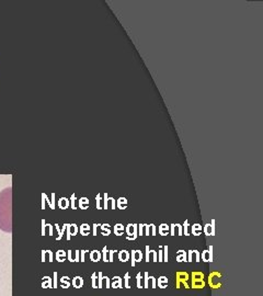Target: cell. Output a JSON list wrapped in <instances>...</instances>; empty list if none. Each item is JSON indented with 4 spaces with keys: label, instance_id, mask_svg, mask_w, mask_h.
<instances>
[{
    "label": "cell",
    "instance_id": "cell-1",
    "mask_svg": "<svg viewBox=\"0 0 263 296\" xmlns=\"http://www.w3.org/2000/svg\"><path fill=\"white\" fill-rule=\"evenodd\" d=\"M11 187L0 192V229L11 233Z\"/></svg>",
    "mask_w": 263,
    "mask_h": 296
},
{
    "label": "cell",
    "instance_id": "cell-2",
    "mask_svg": "<svg viewBox=\"0 0 263 296\" xmlns=\"http://www.w3.org/2000/svg\"><path fill=\"white\" fill-rule=\"evenodd\" d=\"M191 286L193 289H203L206 285L205 282V275L203 272L200 271H194L191 274Z\"/></svg>",
    "mask_w": 263,
    "mask_h": 296
},
{
    "label": "cell",
    "instance_id": "cell-3",
    "mask_svg": "<svg viewBox=\"0 0 263 296\" xmlns=\"http://www.w3.org/2000/svg\"><path fill=\"white\" fill-rule=\"evenodd\" d=\"M190 279V274L185 271H177L175 272V289H180L181 285H184L185 289H190L188 283Z\"/></svg>",
    "mask_w": 263,
    "mask_h": 296
},
{
    "label": "cell",
    "instance_id": "cell-4",
    "mask_svg": "<svg viewBox=\"0 0 263 296\" xmlns=\"http://www.w3.org/2000/svg\"><path fill=\"white\" fill-rule=\"evenodd\" d=\"M220 278H221V273L218 272V271H213V272H211L207 279V282L208 284H210V286L212 287V289H219V287L221 286Z\"/></svg>",
    "mask_w": 263,
    "mask_h": 296
},
{
    "label": "cell",
    "instance_id": "cell-5",
    "mask_svg": "<svg viewBox=\"0 0 263 296\" xmlns=\"http://www.w3.org/2000/svg\"><path fill=\"white\" fill-rule=\"evenodd\" d=\"M126 233H127L128 240H135L137 238V225L136 224H128L126 226Z\"/></svg>",
    "mask_w": 263,
    "mask_h": 296
},
{
    "label": "cell",
    "instance_id": "cell-6",
    "mask_svg": "<svg viewBox=\"0 0 263 296\" xmlns=\"http://www.w3.org/2000/svg\"><path fill=\"white\" fill-rule=\"evenodd\" d=\"M144 257L140 250H132V266H135L137 262H140Z\"/></svg>",
    "mask_w": 263,
    "mask_h": 296
},
{
    "label": "cell",
    "instance_id": "cell-7",
    "mask_svg": "<svg viewBox=\"0 0 263 296\" xmlns=\"http://www.w3.org/2000/svg\"><path fill=\"white\" fill-rule=\"evenodd\" d=\"M202 260L205 262H212L213 261V246H210L207 250H204L202 252Z\"/></svg>",
    "mask_w": 263,
    "mask_h": 296
},
{
    "label": "cell",
    "instance_id": "cell-8",
    "mask_svg": "<svg viewBox=\"0 0 263 296\" xmlns=\"http://www.w3.org/2000/svg\"><path fill=\"white\" fill-rule=\"evenodd\" d=\"M203 231H204V233L207 235V236H214V235H215V220H212L211 224L205 225Z\"/></svg>",
    "mask_w": 263,
    "mask_h": 296
},
{
    "label": "cell",
    "instance_id": "cell-9",
    "mask_svg": "<svg viewBox=\"0 0 263 296\" xmlns=\"http://www.w3.org/2000/svg\"><path fill=\"white\" fill-rule=\"evenodd\" d=\"M90 259L92 260L93 262H98L102 259V255H101V252L98 251V250H93V251L90 252Z\"/></svg>",
    "mask_w": 263,
    "mask_h": 296
},
{
    "label": "cell",
    "instance_id": "cell-10",
    "mask_svg": "<svg viewBox=\"0 0 263 296\" xmlns=\"http://www.w3.org/2000/svg\"><path fill=\"white\" fill-rule=\"evenodd\" d=\"M177 261L178 262H183V261H188V253L184 250L180 249L177 253Z\"/></svg>",
    "mask_w": 263,
    "mask_h": 296
},
{
    "label": "cell",
    "instance_id": "cell-11",
    "mask_svg": "<svg viewBox=\"0 0 263 296\" xmlns=\"http://www.w3.org/2000/svg\"><path fill=\"white\" fill-rule=\"evenodd\" d=\"M111 286L114 287V289H119V287H121L122 286V278H121V276L115 275L114 278L112 279Z\"/></svg>",
    "mask_w": 263,
    "mask_h": 296
},
{
    "label": "cell",
    "instance_id": "cell-12",
    "mask_svg": "<svg viewBox=\"0 0 263 296\" xmlns=\"http://www.w3.org/2000/svg\"><path fill=\"white\" fill-rule=\"evenodd\" d=\"M157 284L160 289H166L168 286V278L165 275H161L160 278H158L157 280Z\"/></svg>",
    "mask_w": 263,
    "mask_h": 296
},
{
    "label": "cell",
    "instance_id": "cell-13",
    "mask_svg": "<svg viewBox=\"0 0 263 296\" xmlns=\"http://www.w3.org/2000/svg\"><path fill=\"white\" fill-rule=\"evenodd\" d=\"M119 259L120 261L122 262L128 261V259H129V252H128L127 250H121V251L119 252Z\"/></svg>",
    "mask_w": 263,
    "mask_h": 296
},
{
    "label": "cell",
    "instance_id": "cell-14",
    "mask_svg": "<svg viewBox=\"0 0 263 296\" xmlns=\"http://www.w3.org/2000/svg\"><path fill=\"white\" fill-rule=\"evenodd\" d=\"M169 229H170V226L167 224H161L160 226H159L158 230H159V234L162 235V236H166V235H168V233H169Z\"/></svg>",
    "mask_w": 263,
    "mask_h": 296
},
{
    "label": "cell",
    "instance_id": "cell-15",
    "mask_svg": "<svg viewBox=\"0 0 263 296\" xmlns=\"http://www.w3.org/2000/svg\"><path fill=\"white\" fill-rule=\"evenodd\" d=\"M116 205L117 207L121 208V210H125V208L127 207V200H126L125 197H120L116 202Z\"/></svg>",
    "mask_w": 263,
    "mask_h": 296
},
{
    "label": "cell",
    "instance_id": "cell-16",
    "mask_svg": "<svg viewBox=\"0 0 263 296\" xmlns=\"http://www.w3.org/2000/svg\"><path fill=\"white\" fill-rule=\"evenodd\" d=\"M101 226V233H102L103 236H109L111 234V227H110L109 224H102L100 225Z\"/></svg>",
    "mask_w": 263,
    "mask_h": 296
},
{
    "label": "cell",
    "instance_id": "cell-17",
    "mask_svg": "<svg viewBox=\"0 0 263 296\" xmlns=\"http://www.w3.org/2000/svg\"><path fill=\"white\" fill-rule=\"evenodd\" d=\"M202 230H203L202 226H201L200 224H197V223L192 226V234H193L194 236H198V235H201Z\"/></svg>",
    "mask_w": 263,
    "mask_h": 296
},
{
    "label": "cell",
    "instance_id": "cell-18",
    "mask_svg": "<svg viewBox=\"0 0 263 296\" xmlns=\"http://www.w3.org/2000/svg\"><path fill=\"white\" fill-rule=\"evenodd\" d=\"M72 284H74L75 287L79 289V287H81L82 285H84V279L80 278V276H76V278L74 279V282H72Z\"/></svg>",
    "mask_w": 263,
    "mask_h": 296
},
{
    "label": "cell",
    "instance_id": "cell-19",
    "mask_svg": "<svg viewBox=\"0 0 263 296\" xmlns=\"http://www.w3.org/2000/svg\"><path fill=\"white\" fill-rule=\"evenodd\" d=\"M123 231H124V226L122 224H116L114 226V234L116 235V236L123 235Z\"/></svg>",
    "mask_w": 263,
    "mask_h": 296
},
{
    "label": "cell",
    "instance_id": "cell-20",
    "mask_svg": "<svg viewBox=\"0 0 263 296\" xmlns=\"http://www.w3.org/2000/svg\"><path fill=\"white\" fill-rule=\"evenodd\" d=\"M90 229H91V227L89 226L88 224H84V225H81V227H80V233H81L84 236H87V235H89V233H90Z\"/></svg>",
    "mask_w": 263,
    "mask_h": 296
},
{
    "label": "cell",
    "instance_id": "cell-21",
    "mask_svg": "<svg viewBox=\"0 0 263 296\" xmlns=\"http://www.w3.org/2000/svg\"><path fill=\"white\" fill-rule=\"evenodd\" d=\"M68 238H70V235H76L77 234V231H78V228H77V226L75 224H72V225H68Z\"/></svg>",
    "mask_w": 263,
    "mask_h": 296
},
{
    "label": "cell",
    "instance_id": "cell-22",
    "mask_svg": "<svg viewBox=\"0 0 263 296\" xmlns=\"http://www.w3.org/2000/svg\"><path fill=\"white\" fill-rule=\"evenodd\" d=\"M101 255H102L103 261H104V262H109V249H107V246H105V247H103L102 252H101Z\"/></svg>",
    "mask_w": 263,
    "mask_h": 296
},
{
    "label": "cell",
    "instance_id": "cell-23",
    "mask_svg": "<svg viewBox=\"0 0 263 296\" xmlns=\"http://www.w3.org/2000/svg\"><path fill=\"white\" fill-rule=\"evenodd\" d=\"M79 205L82 210H86V208L89 206V200L87 199V197H82V199L79 201Z\"/></svg>",
    "mask_w": 263,
    "mask_h": 296
},
{
    "label": "cell",
    "instance_id": "cell-24",
    "mask_svg": "<svg viewBox=\"0 0 263 296\" xmlns=\"http://www.w3.org/2000/svg\"><path fill=\"white\" fill-rule=\"evenodd\" d=\"M129 282H130V276H129V273H128V272H126V273H125V275H124V286H125L126 289H129V287H130V284H129Z\"/></svg>",
    "mask_w": 263,
    "mask_h": 296
},
{
    "label": "cell",
    "instance_id": "cell-25",
    "mask_svg": "<svg viewBox=\"0 0 263 296\" xmlns=\"http://www.w3.org/2000/svg\"><path fill=\"white\" fill-rule=\"evenodd\" d=\"M102 207H103V200L102 197H101L100 193H98V194H97V208H98V210H102Z\"/></svg>",
    "mask_w": 263,
    "mask_h": 296
},
{
    "label": "cell",
    "instance_id": "cell-26",
    "mask_svg": "<svg viewBox=\"0 0 263 296\" xmlns=\"http://www.w3.org/2000/svg\"><path fill=\"white\" fill-rule=\"evenodd\" d=\"M136 284H137L138 289H142L143 287V276L140 273H138L137 275H136Z\"/></svg>",
    "mask_w": 263,
    "mask_h": 296
},
{
    "label": "cell",
    "instance_id": "cell-27",
    "mask_svg": "<svg viewBox=\"0 0 263 296\" xmlns=\"http://www.w3.org/2000/svg\"><path fill=\"white\" fill-rule=\"evenodd\" d=\"M111 205V208L112 210H114L115 207H116V202H115L114 197H109L107 199V207Z\"/></svg>",
    "mask_w": 263,
    "mask_h": 296
},
{
    "label": "cell",
    "instance_id": "cell-28",
    "mask_svg": "<svg viewBox=\"0 0 263 296\" xmlns=\"http://www.w3.org/2000/svg\"><path fill=\"white\" fill-rule=\"evenodd\" d=\"M143 280H144V287L145 289H148L149 287V273L148 272H145Z\"/></svg>",
    "mask_w": 263,
    "mask_h": 296
},
{
    "label": "cell",
    "instance_id": "cell-29",
    "mask_svg": "<svg viewBox=\"0 0 263 296\" xmlns=\"http://www.w3.org/2000/svg\"><path fill=\"white\" fill-rule=\"evenodd\" d=\"M103 287V274L102 272L98 273V289H102Z\"/></svg>",
    "mask_w": 263,
    "mask_h": 296
},
{
    "label": "cell",
    "instance_id": "cell-30",
    "mask_svg": "<svg viewBox=\"0 0 263 296\" xmlns=\"http://www.w3.org/2000/svg\"><path fill=\"white\" fill-rule=\"evenodd\" d=\"M91 279H92V286L94 287V289H97V287H98V274H97V273H93Z\"/></svg>",
    "mask_w": 263,
    "mask_h": 296
},
{
    "label": "cell",
    "instance_id": "cell-31",
    "mask_svg": "<svg viewBox=\"0 0 263 296\" xmlns=\"http://www.w3.org/2000/svg\"><path fill=\"white\" fill-rule=\"evenodd\" d=\"M188 229H189V220H186L185 222H184V224L182 225V230L184 231V235H185V236H189V231H188Z\"/></svg>",
    "mask_w": 263,
    "mask_h": 296
},
{
    "label": "cell",
    "instance_id": "cell-32",
    "mask_svg": "<svg viewBox=\"0 0 263 296\" xmlns=\"http://www.w3.org/2000/svg\"><path fill=\"white\" fill-rule=\"evenodd\" d=\"M157 257H158V262H162L163 261V250H162V246L159 247V251L157 253Z\"/></svg>",
    "mask_w": 263,
    "mask_h": 296
},
{
    "label": "cell",
    "instance_id": "cell-33",
    "mask_svg": "<svg viewBox=\"0 0 263 296\" xmlns=\"http://www.w3.org/2000/svg\"><path fill=\"white\" fill-rule=\"evenodd\" d=\"M168 249H169V248H168L167 245L162 247V250H163V261H165V262H168V259H169V258H168Z\"/></svg>",
    "mask_w": 263,
    "mask_h": 296
},
{
    "label": "cell",
    "instance_id": "cell-34",
    "mask_svg": "<svg viewBox=\"0 0 263 296\" xmlns=\"http://www.w3.org/2000/svg\"><path fill=\"white\" fill-rule=\"evenodd\" d=\"M103 285H105L107 289H109L111 286V281H110V278L107 276H103Z\"/></svg>",
    "mask_w": 263,
    "mask_h": 296
},
{
    "label": "cell",
    "instance_id": "cell-35",
    "mask_svg": "<svg viewBox=\"0 0 263 296\" xmlns=\"http://www.w3.org/2000/svg\"><path fill=\"white\" fill-rule=\"evenodd\" d=\"M192 252H193L194 257H195V261H196V262H200V259H201V253H200V251H198V250H196V249H194V250H192Z\"/></svg>",
    "mask_w": 263,
    "mask_h": 296
},
{
    "label": "cell",
    "instance_id": "cell-36",
    "mask_svg": "<svg viewBox=\"0 0 263 296\" xmlns=\"http://www.w3.org/2000/svg\"><path fill=\"white\" fill-rule=\"evenodd\" d=\"M149 279H150V283H152V289H156V286H157V279L155 278V276H152V275L149 276Z\"/></svg>",
    "mask_w": 263,
    "mask_h": 296
},
{
    "label": "cell",
    "instance_id": "cell-37",
    "mask_svg": "<svg viewBox=\"0 0 263 296\" xmlns=\"http://www.w3.org/2000/svg\"><path fill=\"white\" fill-rule=\"evenodd\" d=\"M114 250H109V262L114 261Z\"/></svg>",
    "mask_w": 263,
    "mask_h": 296
},
{
    "label": "cell",
    "instance_id": "cell-38",
    "mask_svg": "<svg viewBox=\"0 0 263 296\" xmlns=\"http://www.w3.org/2000/svg\"><path fill=\"white\" fill-rule=\"evenodd\" d=\"M107 199H109V195H107V193H104V199H103V207H104V210H107Z\"/></svg>",
    "mask_w": 263,
    "mask_h": 296
},
{
    "label": "cell",
    "instance_id": "cell-39",
    "mask_svg": "<svg viewBox=\"0 0 263 296\" xmlns=\"http://www.w3.org/2000/svg\"><path fill=\"white\" fill-rule=\"evenodd\" d=\"M175 226L177 227V229H178V235H179V236H182V235H183V230H182V225H180V224H175Z\"/></svg>",
    "mask_w": 263,
    "mask_h": 296
},
{
    "label": "cell",
    "instance_id": "cell-40",
    "mask_svg": "<svg viewBox=\"0 0 263 296\" xmlns=\"http://www.w3.org/2000/svg\"><path fill=\"white\" fill-rule=\"evenodd\" d=\"M59 205H61V207H66V206L68 205L67 199H61V201H59Z\"/></svg>",
    "mask_w": 263,
    "mask_h": 296
},
{
    "label": "cell",
    "instance_id": "cell-41",
    "mask_svg": "<svg viewBox=\"0 0 263 296\" xmlns=\"http://www.w3.org/2000/svg\"><path fill=\"white\" fill-rule=\"evenodd\" d=\"M137 229H138V234H139L140 236H143V234H144V224L137 225Z\"/></svg>",
    "mask_w": 263,
    "mask_h": 296
},
{
    "label": "cell",
    "instance_id": "cell-42",
    "mask_svg": "<svg viewBox=\"0 0 263 296\" xmlns=\"http://www.w3.org/2000/svg\"><path fill=\"white\" fill-rule=\"evenodd\" d=\"M186 253H188V261L189 262L193 261V252H192V250H189Z\"/></svg>",
    "mask_w": 263,
    "mask_h": 296
},
{
    "label": "cell",
    "instance_id": "cell-43",
    "mask_svg": "<svg viewBox=\"0 0 263 296\" xmlns=\"http://www.w3.org/2000/svg\"><path fill=\"white\" fill-rule=\"evenodd\" d=\"M149 259H150V249L149 246H146V261L149 262Z\"/></svg>",
    "mask_w": 263,
    "mask_h": 296
},
{
    "label": "cell",
    "instance_id": "cell-44",
    "mask_svg": "<svg viewBox=\"0 0 263 296\" xmlns=\"http://www.w3.org/2000/svg\"><path fill=\"white\" fill-rule=\"evenodd\" d=\"M57 259L61 260V261H63V260L65 259V253H64V251H58V253H57Z\"/></svg>",
    "mask_w": 263,
    "mask_h": 296
},
{
    "label": "cell",
    "instance_id": "cell-45",
    "mask_svg": "<svg viewBox=\"0 0 263 296\" xmlns=\"http://www.w3.org/2000/svg\"><path fill=\"white\" fill-rule=\"evenodd\" d=\"M144 228H145V234H146L147 236H149V235H150V226L147 224H144Z\"/></svg>",
    "mask_w": 263,
    "mask_h": 296
},
{
    "label": "cell",
    "instance_id": "cell-46",
    "mask_svg": "<svg viewBox=\"0 0 263 296\" xmlns=\"http://www.w3.org/2000/svg\"><path fill=\"white\" fill-rule=\"evenodd\" d=\"M150 253L152 255V258H154V262H158V257H157V252L155 250H150Z\"/></svg>",
    "mask_w": 263,
    "mask_h": 296
},
{
    "label": "cell",
    "instance_id": "cell-47",
    "mask_svg": "<svg viewBox=\"0 0 263 296\" xmlns=\"http://www.w3.org/2000/svg\"><path fill=\"white\" fill-rule=\"evenodd\" d=\"M150 230H152V236H156V226L154 224H150Z\"/></svg>",
    "mask_w": 263,
    "mask_h": 296
},
{
    "label": "cell",
    "instance_id": "cell-48",
    "mask_svg": "<svg viewBox=\"0 0 263 296\" xmlns=\"http://www.w3.org/2000/svg\"><path fill=\"white\" fill-rule=\"evenodd\" d=\"M170 234H171V236H175V224L170 225Z\"/></svg>",
    "mask_w": 263,
    "mask_h": 296
},
{
    "label": "cell",
    "instance_id": "cell-49",
    "mask_svg": "<svg viewBox=\"0 0 263 296\" xmlns=\"http://www.w3.org/2000/svg\"><path fill=\"white\" fill-rule=\"evenodd\" d=\"M63 284H64V286H65V287H67L68 285H69V280H68L67 276H64V278H63Z\"/></svg>",
    "mask_w": 263,
    "mask_h": 296
},
{
    "label": "cell",
    "instance_id": "cell-50",
    "mask_svg": "<svg viewBox=\"0 0 263 296\" xmlns=\"http://www.w3.org/2000/svg\"><path fill=\"white\" fill-rule=\"evenodd\" d=\"M51 284V280H49V278H45L44 282H43V286H47V285Z\"/></svg>",
    "mask_w": 263,
    "mask_h": 296
},
{
    "label": "cell",
    "instance_id": "cell-51",
    "mask_svg": "<svg viewBox=\"0 0 263 296\" xmlns=\"http://www.w3.org/2000/svg\"><path fill=\"white\" fill-rule=\"evenodd\" d=\"M99 225H100V224H94V225H93V235H94V236H97V230H98Z\"/></svg>",
    "mask_w": 263,
    "mask_h": 296
},
{
    "label": "cell",
    "instance_id": "cell-52",
    "mask_svg": "<svg viewBox=\"0 0 263 296\" xmlns=\"http://www.w3.org/2000/svg\"><path fill=\"white\" fill-rule=\"evenodd\" d=\"M87 250H82L81 251V261H84V256H86Z\"/></svg>",
    "mask_w": 263,
    "mask_h": 296
},
{
    "label": "cell",
    "instance_id": "cell-53",
    "mask_svg": "<svg viewBox=\"0 0 263 296\" xmlns=\"http://www.w3.org/2000/svg\"><path fill=\"white\" fill-rule=\"evenodd\" d=\"M74 202H75V195H72V200H71V203H72V207H74Z\"/></svg>",
    "mask_w": 263,
    "mask_h": 296
}]
</instances>
